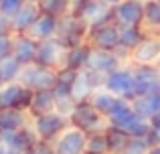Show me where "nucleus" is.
<instances>
[{"label":"nucleus","mask_w":160,"mask_h":154,"mask_svg":"<svg viewBox=\"0 0 160 154\" xmlns=\"http://www.w3.org/2000/svg\"><path fill=\"white\" fill-rule=\"evenodd\" d=\"M89 37V24L77 14H67L63 18H59V31L57 39L61 41V45L65 49L77 47V45L85 43Z\"/></svg>","instance_id":"f257e3e1"},{"label":"nucleus","mask_w":160,"mask_h":154,"mask_svg":"<svg viewBox=\"0 0 160 154\" xmlns=\"http://www.w3.org/2000/svg\"><path fill=\"white\" fill-rule=\"evenodd\" d=\"M69 126H71L69 116L61 114L57 110L49 112V114H43V116H37L32 120V130L37 132V138L47 140V142H55Z\"/></svg>","instance_id":"f03ea898"},{"label":"nucleus","mask_w":160,"mask_h":154,"mask_svg":"<svg viewBox=\"0 0 160 154\" xmlns=\"http://www.w3.org/2000/svg\"><path fill=\"white\" fill-rule=\"evenodd\" d=\"M103 120L106 118L91 106L89 99L77 102V106H75L73 112L69 114V124L73 128H77V130H83L85 134H93V132L103 130V128L108 126V124L103 126Z\"/></svg>","instance_id":"7ed1b4c3"},{"label":"nucleus","mask_w":160,"mask_h":154,"mask_svg":"<svg viewBox=\"0 0 160 154\" xmlns=\"http://www.w3.org/2000/svg\"><path fill=\"white\" fill-rule=\"evenodd\" d=\"M134 93L132 99L142 95H158L160 93V67L154 63L134 65Z\"/></svg>","instance_id":"20e7f679"},{"label":"nucleus","mask_w":160,"mask_h":154,"mask_svg":"<svg viewBox=\"0 0 160 154\" xmlns=\"http://www.w3.org/2000/svg\"><path fill=\"white\" fill-rule=\"evenodd\" d=\"M18 81L31 89H53L57 85V69L41 67L37 63L24 65Z\"/></svg>","instance_id":"39448f33"},{"label":"nucleus","mask_w":160,"mask_h":154,"mask_svg":"<svg viewBox=\"0 0 160 154\" xmlns=\"http://www.w3.org/2000/svg\"><path fill=\"white\" fill-rule=\"evenodd\" d=\"M32 93H35V89L22 85L20 81L4 83V87L0 89V110L18 107V110L27 112L32 102Z\"/></svg>","instance_id":"423d86ee"},{"label":"nucleus","mask_w":160,"mask_h":154,"mask_svg":"<svg viewBox=\"0 0 160 154\" xmlns=\"http://www.w3.org/2000/svg\"><path fill=\"white\" fill-rule=\"evenodd\" d=\"M87 43L93 49H103V51H116L120 47V24L118 22H108L99 27L89 28Z\"/></svg>","instance_id":"0eeeda50"},{"label":"nucleus","mask_w":160,"mask_h":154,"mask_svg":"<svg viewBox=\"0 0 160 154\" xmlns=\"http://www.w3.org/2000/svg\"><path fill=\"white\" fill-rule=\"evenodd\" d=\"M67 49L61 45V41L57 37L47 41H39V49H37V57L35 63L41 67H49V69H59L63 65V57H65Z\"/></svg>","instance_id":"6e6552de"},{"label":"nucleus","mask_w":160,"mask_h":154,"mask_svg":"<svg viewBox=\"0 0 160 154\" xmlns=\"http://www.w3.org/2000/svg\"><path fill=\"white\" fill-rule=\"evenodd\" d=\"M113 18L120 27H140L144 22V0H122L113 6Z\"/></svg>","instance_id":"1a4fd4ad"},{"label":"nucleus","mask_w":160,"mask_h":154,"mask_svg":"<svg viewBox=\"0 0 160 154\" xmlns=\"http://www.w3.org/2000/svg\"><path fill=\"white\" fill-rule=\"evenodd\" d=\"M87 136L83 130L69 126L57 140H55V152L57 154H85L87 150Z\"/></svg>","instance_id":"9d476101"},{"label":"nucleus","mask_w":160,"mask_h":154,"mask_svg":"<svg viewBox=\"0 0 160 154\" xmlns=\"http://www.w3.org/2000/svg\"><path fill=\"white\" fill-rule=\"evenodd\" d=\"M108 91H112L118 97H124L132 102V93H134V71L132 69L120 67L113 73L106 75V83H103Z\"/></svg>","instance_id":"9b49d317"},{"label":"nucleus","mask_w":160,"mask_h":154,"mask_svg":"<svg viewBox=\"0 0 160 154\" xmlns=\"http://www.w3.org/2000/svg\"><path fill=\"white\" fill-rule=\"evenodd\" d=\"M37 132L32 130V128H20V130L16 132H4L2 134V140H0V146L6 148V150H14L18 154H27L31 150L32 146H35L37 142Z\"/></svg>","instance_id":"f8f14e48"},{"label":"nucleus","mask_w":160,"mask_h":154,"mask_svg":"<svg viewBox=\"0 0 160 154\" xmlns=\"http://www.w3.org/2000/svg\"><path fill=\"white\" fill-rule=\"evenodd\" d=\"M37 49H39V41L32 39L28 32H18V35H12V55H14L22 65L35 63Z\"/></svg>","instance_id":"ddd939ff"},{"label":"nucleus","mask_w":160,"mask_h":154,"mask_svg":"<svg viewBox=\"0 0 160 154\" xmlns=\"http://www.w3.org/2000/svg\"><path fill=\"white\" fill-rule=\"evenodd\" d=\"M89 69L102 73V75H109L116 69L122 67V59L116 55V51H103V49H93L89 57Z\"/></svg>","instance_id":"4468645a"},{"label":"nucleus","mask_w":160,"mask_h":154,"mask_svg":"<svg viewBox=\"0 0 160 154\" xmlns=\"http://www.w3.org/2000/svg\"><path fill=\"white\" fill-rule=\"evenodd\" d=\"M130 57H132L134 65H148V63L158 61L160 59V37L146 35L144 41L134 49Z\"/></svg>","instance_id":"2eb2a0df"},{"label":"nucleus","mask_w":160,"mask_h":154,"mask_svg":"<svg viewBox=\"0 0 160 154\" xmlns=\"http://www.w3.org/2000/svg\"><path fill=\"white\" fill-rule=\"evenodd\" d=\"M91 51H93V47H91L87 41L81 43V45H77V47L67 49L61 67H69V69H75V71H83V69H87V65H89Z\"/></svg>","instance_id":"dca6fc26"},{"label":"nucleus","mask_w":160,"mask_h":154,"mask_svg":"<svg viewBox=\"0 0 160 154\" xmlns=\"http://www.w3.org/2000/svg\"><path fill=\"white\" fill-rule=\"evenodd\" d=\"M57 31H59V18L41 12L39 18L32 22V27L28 28L27 32L32 37V39H37V41H47V39L57 37Z\"/></svg>","instance_id":"f3484780"},{"label":"nucleus","mask_w":160,"mask_h":154,"mask_svg":"<svg viewBox=\"0 0 160 154\" xmlns=\"http://www.w3.org/2000/svg\"><path fill=\"white\" fill-rule=\"evenodd\" d=\"M41 14V8L37 2H24V6L16 12V16L12 18V35H18V32H27L32 27L37 18Z\"/></svg>","instance_id":"a211bd4d"},{"label":"nucleus","mask_w":160,"mask_h":154,"mask_svg":"<svg viewBox=\"0 0 160 154\" xmlns=\"http://www.w3.org/2000/svg\"><path fill=\"white\" fill-rule=\"evenodd\" d=\"M136 116H138V114L134 112L132 102H130V99L120 97V99H118V103L113 106V110L109 112V116H108L106 120H108V124H112V126L126 128L134 118H136Z\"/></svg>","instance_id":"6ab92c4d"},{"label":"nucleus","mask_w":160,"mask_h":154,"mask_svg":"<svg viewBox=\"0 0 160 154\" xmlns=\"http://www.w3.org/2000/svg\"><path fill=\"white\" fill-rule=\"evenodd\" d=\"M53 93H55V110L69 116L73 112V107L77 106V99L73 95V85L57 81V85L53 87Z\"/></svg>","instance_id":"aec40b11"},{"label":"nucleus","mask_w":160,"mask_h":154,"mask_svg":"<svg viewBox=\"0 0 160 154\" xmlns=\"http://www.w3.org/2000/svg\"><path fill=\"white\" fill-rule=\"evenodd\" d=\"M55 110V93L53 89H35L32 93V102L28 106V116L37 118V116L49 114V112Z\"/></svg>","instance_id":"412c9836"},{"label":"nucleus","mask_w":160,"mask_h":154,"mask_svg":"<svg viewBox=\"0 0 160 154\" xmlns=\"http://www.w3.org/2000/svg\"><path fill=\"white\" fill-rule=\"evenodd\" d=\"M132 107L140 118L150 122L156 114H160V93L158 95H142V97L132 99Z\"/></svg>","instance_id":"4be33fe9"},{"label":"nucleus","mask_w":160,"mask_h":154,"mask_svg":"<svg viewBox=\"0 0 160 154\" xmlns=\"http://www.w3.org/2000/svg\"><path fill=\"white\" fill-rule=\"evenodd\" d=\"M103 132H106V140H108V154H120L132 140L124 128L112 126V124H108Z\"/></svg>","instance_id":"5701e85b"},{"label":"nucleus","mask_w":160,"mask_h":154,"mask_svg":"<svg viewBox=\"0 0 160 154\" xmlns=\"http://www.w3.org/2000/svg\"><path fill=\"white\" fill-rule=\"evenodd\" d=\"M24 126H27V114H24V110H18V107L0 110V128L4 132H16Z\"/></svg>","instance_id":"b1692460"},{"label":"nucleus","mask_w":160,"mask_h":154,"mask_svg":"<svg viewBox=\"0 0 160 154\" xmlns=\"http://www.w3.org/2000/svg\"><path fill=\"white\" fill-rule=\"evenodd\" d=\"M118 99H120L118 95H113L112 91H108L106 87H102V89H95L93 91V95L89 97V102H91V106H93L95 110L103 116V118H108L109 112L113 110V106L118 103Z\"/></svg>","instance_id":"393cba45"},{"label":"nucleus","mask_w":160,"mask_h":154,"mask_svg":"<svg viewBox=\"0 0 160 154\" xmlns=\"http://www.w3.org/2000/svg\"><path fill=\"white\" fill-rule=\"evenodd\" d=\"M37 4L43 14H51L55 18L71 14V8H73V0H39Z\"/></svg>","instance_id":"a878e982"},{"label":"nucleus","mask_w":160,"mask_h":154,"mask_svg":"<svg viewBox=\"0 0 160 154\" xmlns=\"http://www.w3.org/2000/svg\"><path fill=\"white\" fill-rule=\"evenodd\" d=\"M144 31L140 27H120V47L134 51L144 41Z\"/></svg>","instance_id":"bb28decb"},{"label":"nucleus","mask_w":160,"mask_h":154,"mask_svg":"<svg viewBox=\"0 0 160 154\" xmlns=\"http://www.w3.org/2000/svg\"><path fill=\"white\" fill-rule=\"evenodd\" d=\"M22 67H24V65L20 63L14 55H8V57H4V59L0 61V73H2V77H4V81H6V83L18 81Z\"/></svg>","instance_id":"cd10ccee"},{"label":"nucleus","mask_w":160,"mask_h":154,"mask_svg":"<svg viewBox=\"0 0 160 154\" xmlns=\"http://www.w3.org/2000/svg\"><path fill=\"white\" fill-rule=\"evenodd\" d=\"M126 132H128L130 138H148L150 130H152V126H150L148 120L140 118V116H136V118L132 120V122L128 124V126L124 128Z\"/></svg>","instance_id":"c85d7f7f"},{"label":"nucleus","mask_w":160,"mask_h":154,"mask_svg":"<svg viewBox=\"0 0 160 154\" xmlns=\"http://www.w3.org/2000/svg\"><path fill=\"white\" fill-rule=\"evenodd\" d=\"M106 130V128H103ZM99 130L87 136V150L89 154H108V140H106V132Z\"/></svg>","instance_id":"c756f323"},{"label":"nucleus","mask_w":160,"mask_h":154,"mask_svg":"<svg viewBox=\"0 0 160 154\" xmlns=\"http://www.w3.org/2000/svg\"><path fill=\"white\" fill-rule=\"evenodd\" d=\"M144 22L148 27H160V2L158 0H144Z\"/></svg>","instance_id":"7c9ffc66"},{"label":"nucleus","mask_w":160,"mask_h":154,"mask_svg":"<svg viewBox=\"0 0 160 154\" xmlns=\"http://www.w3.org/2000/svg\"><path fill=\"white\" fill-rule=\"evenodd\" d=\"M148 148H150V140L148 138H132L130 144L120 154H146Z\"/></svg>","instance_id":"2f4dec72"},{"label":"nucleus","mask_w":160,"mask_h":154,"mask_svg":"<svg viewBox=\"0 0 160 154\" xmlns=\"http://www.w3.org/2000/svg\"><path fill=\"white\" fill-rule=\"evenodd\" d=\"M27 0H2L0 2V14L2 16H8V18H14L16 12L24 6Z\"/></svg>","instance_id":"473e14b6"},{"label":"nucleus","mask_w":160,"mask_h":154,"mask_svg":"<svg viewBox=\"0 0 160 154\" xmlns=\"http://www.w3.org/2000/svg\"><path fill=\"white\" fill-rule=\"evenodd\" d=\"M27 154H57V152H55V144L53 142H47V140H37L35 146H32Z\"/></svg>","instance_id":"72a5a7b5"},{"label":"nucleus","mask_w":160,"mask_h":154,"mask_svg":"<svg viewBox=\"0 0 160 154\" xmlns=\"http://www.w3.org/2000/svg\"><path fill=\"white\" fill-rule=\"evenodd\" d=\"M8 55H12V35L0 32V61Z\"/></svg>","instance_id":"f704fd0d"},{"label":"nucleus","mask_w":160,"mask_h":154,"mask_svg":"<svg viewBox=\"0 0 160 154\" xmlns=\"http://www.w3.org/2000/svg\"><path fill=\"white\" fill-rule=\"evenodd\" d=\"M0 32H8V35H12V18L0 14Z\"/></svg>","instance_id":"c9c22d12"},{"label":"nucleus","mask_w":160,"mask_h":154,"mask_svg":"<svg viewBox=\"0 0 160 154\" xmlns=\"http://www.w3.org/2000/svg\"><path fill=\"white\" fill-rule=\"evenodd\" d=\"M148 140H150V146H154V144H160V126L152 128L148 134Z\"/></svg>","instance_id":"e433bc0d"},{"label":"nucleus","mask_w":160,"mask_h":154,"mask_svg":"<svg viewBox=\"0 0 160 154\" xmlns=\"http://www.w3.org/2000/svg\"><path fill=\"white\" fill-rule=\"evenodd\" d=\"M146 154H160V144H154V146H150Z\"/></svg>","instance_id":"4c0bfd02"},{"label":"nucleus","mask_w":160,"mask_h":154,"mask_svg":"<svg viewBox=\"0 0 160 154\" xmlns=\"http://www.w3.org/2000/svg\"><path fill=\"white\" fill-rule=\"evenodd\" d=\"M103 2H106V4H109V6H116V4H120L122 0H103Z\"/></svg>","instance_id":"58836bf2"},{"label":"nucleus","mask_w":160,"mask_h":154,"mask_svg":"<svg viewBox=\"0 0 160 154\" xmlns=\"http://www.w3.org/2000/svg\"><path fill=\"white\" fill-rule=\"evenodd\" d=\"M4 83H6V81H4V77H2V73H0V89H2V87H4Z\"/></svg>","instance_id":"ea45409f"},{"label":"nucleus","mask_w":160,"mask_h":154,"mask_svg":"<svg viewBox=\"0 0 160 154\" xmlns=\"http://www.w3.org/2000/svg\"><path fill=\"white\" fill-rule=\"evenodd\" d=\"M4 154H18V152H14V150H6V148H4Z\"/></svg>","instance_id":"a19ab883"},{"label":"nucleus","mask_w":160,"mask_h":154,"mask_svg":"<svg viewBox=\"0 0 160 154\" xmlns=\"http://www.w3.org/2000/svg\"><path fill=\"white\" fill-rule=\"evenodd\" d=\"M2 134H4V130H2V128H0V140H2Z\"/></svg>","instance_id":"79ce46f5"},{"label":"nucleus","mask_w":160,"mask_h":154,"mask_svg":"<svg viewBox=\"0 0 160 154\" xmlns=\"http://www.w3.org/2000/svg\"><path fill=\"white\" fill-rule=\"evenodd\" d=\"M0 154H4V148L2 146H0Z\"/></svg>","instance_id":"37998d69"},{"label":"nucleus","mask_w":160,"mask_h":154,"mask_svg":"<svg viewBox=\"0 0 160 154\" xmlns=\"http://www.w3.org/2000/svg\"><path fill=\"white\" fill-rule=\"evenodd\" d=\"M27 2H39V0H27Z\"/></svg>","instance_id":"c03bdc74"},{"label":"nucleus","mask_w":160,"mask_h":154,"mask_svg":"<svg viewBox=\"0 0 160 154\" xmlns=\"http://www.w3.org/2000/svg\"><path fill=\"white\" fill-rule=\"evenodd\" d=\"M0 2H2V0H0Z\"/></svg>","instance_id":"a18cd8bd"},{"label":"nucleus","mask_w":160,"mask_h":154,"mask_svg":"<svg viewBox=\"0 0 160 154\" xmlns=\"http://www.w3.org/2000/svg\"><path fill=\"white\" fill-rule=\"evenodd\" d=\"M158 2H160V0H158Z\"/></svg>","instance_id":"49530a36"}]
</instances>
